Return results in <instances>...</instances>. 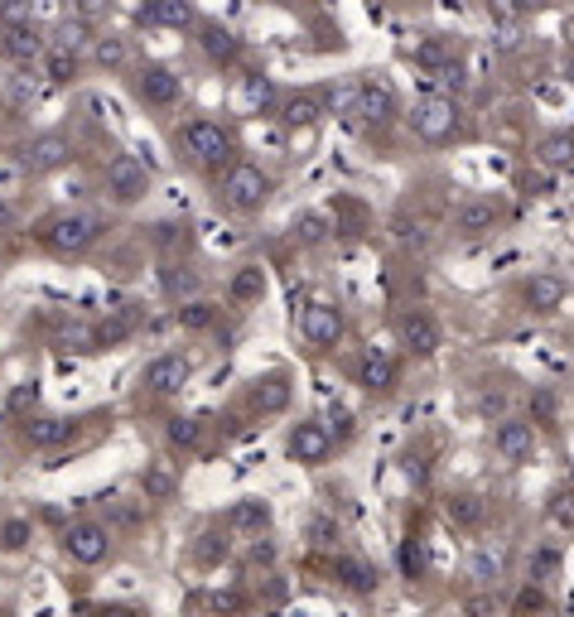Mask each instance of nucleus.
Returning a JSON list of instances; mask_svg holds the SVG:
<instances>
[{
  "label": "nucleus",
  "mask_w": 574,
  "mask_h": 617,
  "mask_svg": "<svg viewBox=\"0 0 574 617\" xmlns=\"http://www.w3.org/2000/svg\"><path fill=\"white\" fill-rule=\"evenodd\" d=\"M497 217H502V203L488 198V193H473V198H464V203L454 208V232H459V237H483V232L497 227Z\"/></svg>",
  "instance_id": "nucleus-15"
},
{
  "label": "nucleus",
  "mask_w": 574,
  "mask_h": 617,
  "mask_svg": "<svg viewBox=\"0 0 574 617\" xmlns=\"http://www.w3.org/2000/svg\"><path fill=\"white\" fill-rule=\"evenodd\" d=\"M275 102V87L271 78H261V73H251V78H242V107L251 111H266Z\"/></svg>",
  "instance_id": "nucleus-37"
},
{
  "label": "nucleus",
  "mask_w": 574,
  "mask_h": 617,
  "mask_svg": "<svg viewBox=\"0 0 574 617\" xmlns=\"http://www.w3.org/2000/svg\"><path fill=\"white\" fill-rule=\"evenodd\" d=\"M0 617H10V613H0Z\"/></svg>",
  "instance_id": "nucleus-54"
},
{
  "label": "nucleus",
  "mask_w": 574,
  "mask_h": 617,
  "mask_svg": "<svg viewBox=\"0 0 574 617\" xmlns=\"http://www.w3.org/2000/svg\"><path fill=\"white\" fill-rule=\"evenodd\" d=\"M357 386L372 391V396H386L396 386V357L386 348H362V357H357Z\"/></svg>",
  "instance_id": "nucleus-16"
},
{
  "label": "nucleus",
  "mask_w": 574,
  "mask_h": 617,
  "mask_svg": "<svg viewBox=\"0 0 574 617\" xmlns=\"http://www.w3.org/2000/svg\"><path fill=\"white\" fill-rule=\"evenodd\" d=\"M333 579H338V589H348V593H357V598H367V593H377V569L367 560H353V555H338L333 560Z\"/></svg>",
  "instance_id": "nucleus-19"
},
{
  "label": "nucleus",
  "mask_w": 574,
  "mask_h": 617,
  "mask_svg": "<svg viewBox=\"0 0 574 617\" xmlns=\"http://www.w3.org/2000/svg\"><path fill=\"white\" fill-rule=\"evenodd\" d=\"M34 237L44 251H54L63 261H73L82 251H92V242L102 237V222L92 213H49L39 227H34Z\"/></svg>",
  "instance_id": "nucleus-1"
},
{
  "label": "nucleus",
  "mask_w": 574,
  "mask_h": 617,
  "mask_svg": "<svg viewBox=\"0 0 574 617\" xmlns=\"http://www.w3.org/2000/svg\"><path fill=\"white\" fill-rule=\"evenodd\" d=\"M401 564H406V574H420V569H425V550L410 540L406 550H401Z\"/></svg>",
  "instance_id": "nucleus-47"
},
{
  "label": "nucleus",
  "mask_w": 574,
  "mask_h": 617,
  "mask_svg": "<svg viewBox=\"0 0 574 617\" xmlns=\"http://www.w3.org/2000/svg\"><path fill=\"white\" fill-rule=\"evenodd\" d=\"M536 444H541V439H536V425H531V420H502L497 434H492L497 458L512 463V468H517V463H531V458H536Z\"/></svg>",
  "instance_id": "nucleus-11"
},
{
  "label": "nucleus",
  "mask_w": 574,
  "mask_h": 617,
  "mask_svg": "<svg viewBox=\"0 0 574 617\" xmlns=\"http://www.w3.org/2000/svg\"><path fill=\"white\" fill-rule=\"evenodd\" d=\"M179 145L189 150L193 164H203V169H232V131L213 121V116H193L179 126Z\"/></svg>",
  "instance_id": "nucleus-3"
},
{
  "label": "nucleus",
  "mask_w": 574,
  "mask_h": 617,
  "mask_svg": "<svg viewBox=\"0 0 574 617\" xmlns=\"http://www.w3.org/2000/svg\"><path fill=\"white\" fill-rule=\"evenodd\" d=\"M58 545H63V555L73 564H102L111 560V531L102 526V521H68L63 526V536H58Z\"/></svg>",
  "instance_id": "nucleus-6"
},
{
  "label": "nucleus",
  "mask_w": 574,
  "mask_h": 617,
  "mask_svg": "<svg viewBox=\"0 0 574 617\" xmlns=\"http://www.w3.org/2000/svg\"><path fill=\"white\" fill-rule=\"evenodd\" d=\"M227 550H232V545H227V531H208V536H203V545H198V560L203 564H218V560H227Z\"/></svg>",
  "instance_id": "nucleus-43"
},
{
  "label": "nucleus",
  "mask_w": 574,
  "mask_h": 617,
  "mask_svg": "<svg viewBox=\"0 0 574 617\" xmlns=\"http://www.w3.org/2000/svg\"><path fill=\"white\" fill-rule=\"evenodd\" d=\"M464 613L468 617H497V613H492V598H488V593H473V598L464 603Z\"/></svg>",
  "instance_id": "nucleus-48"
},
{
  "label": "nucleus",
  "mask_w": 574,
  "mask_h": 617,
  "mask_svg": "<svg viewBox=\"0 0 574 617\" xmlns=\"http://www.w3.org/2000/svg\"><path fill=\"white\" fill-rule=\"evenodd\" d=\"M58 348L63 352H97V328H87V323H68L63 333H58Z\"/></svg>",
  "instance_id": "nucleus-36"
},
{
  "label": "nucleus",
  "mask_w": 574,
  "mask_h": 617,
  "mask_svg": "<svg viewBox=\"0 0 574 617\" xmlns=\"http://www.w3.org/2000/svg\"><path fill=\"white\" fill-rule=\"evenodd\" d=\"M169 444H174V449H198V444H203V425L174 415V420H169Z\"/></svg>",
  "instance_id": "nucleus-39"
},
{
  "label": "nucleus",
  "mask_w": 574,
  "mask_h": 617,
  "mask_svg": "<svg viewBox=\"0 0 574 617\" xmlns=\"http://www.w3.org/2000/svg\"><path fill=\"white\" fill-rule=\"evenodd\" d=\"M0 54L15 58L20 68H29V63L49 58V44H44L39 25H10V29H0Z\"/></svg>",
  "instance_id": "nucleus-17"
},
{
  "label": "nucleus",
  "mask_w": 574,
  "mask_h": 617,
  "mask_svg": "<svg viewBox=\"0 0 574 617\" xmlns=\"http://www.w3.org/2000/svg\"><path fill=\"white\" fill-rule=\"evenodd\" d=\"M444 516H449V526H459V531H478V526L488 521V507H483V497H473V492H454V497L444 502Z\"/></svg>",
  "instance_id": "nucleus-26"
},
{
  "label": "nucleus",
  "mask_w": 574,
  "mask_h": 617,
  "mask_svg": "<svg viewBox=\"0 0 574 617\" xmlns=\"http://www.w3.org/2000/svg\"><path fill=\"white\" fill-rule=\"evenodd\" d=\"M309 536H314V545H333V536H338V531H333L328 521H314V526H309Z\"/></svg>",
  "instance_id": "nucleus-50"
},
{
  "label": "nucleus",
  "mask_w": 574,
  "mask_h": 617,
  "mask_svg": "<svg viewBox=\"0 0 574 617\" xmlns=\"http://www.w3.org/2000/svg\"><path fill=\"white\" fill-rule=\"evenodd\" d=\"M136 323H140V314L131 309V304H126V309H116L107 323H97V343H102V348H111V343L131 338V333H136Z\"/></svg>",
  "instance_id": "nucleus-32"
},
{
  "label": "nucleus",
  "mask_w": 574,
  "mask_h": 617,
  "mask_svg": "<svg viewBox=\"0 0 574 617\" xmlns=\"http://www.w3.org/2000/svg\"><path fill=\"white\" fill-rule=\"evenodd\" d=\"M565 78L574 82V54H565Z\"/></svg>",
  "instance_id": "nucleus-53"
},
{
  "label": "nucleus",
  "mask_w": 574,
  "mask_h": 617,
  "mask_svg": "<svg viewBox=\"0 0 574 617\" xmlns=\"http://www.w3.org/2000/svg\"><path fill=\"white\" fill-rule=\"evenodd\" d=\"M198 49L208 54V63H213V68H232V63H237V54H242L237 34H232V29H222V25H213V20H203V25H198Z\"/></svg>",
  "instance_id": "nucleus-18"
},
{
  "label": "nucleus",
  "mask_w": 574,
  "mask_h": 617,
  "mask_svg": "<svg viewBox=\"0 0 574 617\" xmlns=\"http://www.w3.org/2000/svg\"><path fill=\"white\" fill-rule=\"evenodd\" d=\"M34 401H39V386H34V381H20V386L10 391V410H15V415H25Z\"/></svg>",
  "instance_id": "nucleus-46"
},
{
  "label": "nucleus",
  "mask_w": 574,
  "mask_h": 617,
  "mask_svg": "<svg viewBox=\"0 0 574 617\" xmlns=\"http://www.w3.org/2000/svg\"><path fill=\"white\" fill-rule=\"evenodd\" d=\"M502 550H492V545H483V550H473V560H468V579L478 584V589H492L497 579H502Z\"/></svg>",
  "instance_id": "nucleus-29"
},
{
  "label": "nucleus",
  "mask_w": 574,
  "mask_h": 617,
  "mask_svg": "<svg viewBox=\"0 0 574 617\" xmlns=\"http://www.w3.org/2000/svg\"><path fill=\"white\" fill-rule=\"evenodd\" d=\"M536 164H546L550 174H574V135L550 131L536 140Z\"/></svg>",
  "instance_id": "nucleus-21"
},
{
  "label": "nucleus",
  "mask_w": 574,
  "mask_h": 617,
  "mask_svg": "<svg viewBox=\"0 0 574 617\" xmlns=\"http://www.w3.org/2000/svg\"><path fill=\"white\" fill-rule=\"evenodd\" d=\"M73 434H78L73 420H63V415H39V420L25 425V444L29 449H58V444H68Z\"/></svg>",
  "instance_id": "nucleus-20"
},
{
  "label": "nucleus",
  "mask_w": 574,
  "mask_h": 617,
  "mask_svg": "<svg viewBox=\"0 0 574 617\" xmlns=\"http://www.w3.org/2000/svg\"><path fill=\"white\" fill-rule=\"evenodd\" d=\"M300 333L309 348H333V343L343 338V309H338V304H324V299L309 304L300 319Z\"/></svg>",
  "instance_id": "nucleus-13"
},
{
  "label": "nucleus",
  "mask_w": 574,
  "mask_h": 617,
  "mask_svg": "<svg viewBox=\"0 0 574 617\" xmlns=\"http://www.w3.org/2000/svg\"><path fill=\"white\" fill-rule=\"evenodd\" d=\"M92 58H97V68H126V39H116V34H97V44H92Z\"/></svg>",
  "instance_id": "nucleus-35"
},
{
  "label": "nucleus",
  "mask_w": 574,
  "mask_h": 617,
  "mask_svg": "<svg viewBox=\"0 0 574 617\" xmlns=\"http://www.w3.org/2000/svg\"><path fill=\"white\" fill-rule=\"evenodd\" d=\"M271 174L261 169V164H251V160H237L227 174H222V188H218V198H222V208L227 213H237V217H251V213H261L266 203H271Z\"/></svg>",
  "instance_id": "nucleus-2"
},
{
  "label": "nucleus",
  "mask_w": 574,
  "mask_h": 617,
  "mask_svg": "<svg viewBox=\"0 0 574 617\" xmlns=\"http://www.w3.org/2000/svg\"><path fill=\"white\" fill-rule=\"evenodd\" d=\"M140 487H145V497H150V502H169V497L179 492V478H174V468H169L164 458H155V463H145Z\"/></svg>",
  "instance_id": "nucleus-28"
},
{
  "label": "nucleus",
  "mask_w": 574,
  "mask_h": 617,
  "mask_svg": "<svg viewBox=\"0 0 574 617\" xmlns=\"http://www.w3.org/2000/svg\"><path fill=\"white\" fill-rule=\"evenodd\" d=\"M396 116V92L386 82H362V102H357V121H372V126H386Z\"/></svg>",
  "instance_id": "nucleus-22"
},
{
  "label": "nucleus",
  "mask_w": 574,
  "mask_h": 617,
  "mask_svg": "<svg viewBox=\"0 0 574 617\" xmlns=\"http://www.w3.org/2000/svg\"><path fill=\"white\" fill-rule=\"evenodd\" d=\"M285 405H290V381H285V376H256V381H251V410L280 415Z\"/></svg>",
  "instance_id": "nucleus-23"
},
{
  "label": "nucleus",
  "mask_w": 574,
  "mask_h": 617,
  "mask_svg": "<svg viewBox=\"0 0 574 617\" xmlns=\"http://www.w3.org/2000/svg\"><path fill=\"white\" fill-rule=\"evenodd\" d=\"M410 131L420 135L425 145H449L459 135V102L444 97V92H430L410 107Z\"/></svg>",
  "instance_id": "nucleus-4"
},
{
  "label": "nucleus",
  "mask_w": 574,
  "mask_h": 617,
  "mask_svg": "<svg viewBox=\"0 0 574 617\" xmlns=\"http://www.w3.org/2000/svg\"><path fill=\"white\" fill-rule=\"evenodd\" d=\"M227 299L232 304H261L266 299V270L261 266H237L232 270V285H227Z\"/></svg>",
  "instance_id": "nucleus-25"
},
{
  "label": "nucleus",
  "mask_w": 574,
  "mask_h": 617,
  "mask_svg": "<svg viewBox=\"0 0 574 617\" xmlns=\"http://www.w3.org/2000/svg\"><path fill=\"white\" fill-rule=\"evenodd\" d=\"M570 473H574V468H570Z\"/></svg>",
  "instance_id": "nucleus-55"
},
{
  "label": "nucleus",
  "mask_w": 574,
  "mask_h": 617,
  "mask_svg": "<svg viewBox=\"0 0 574 617\" xmlns=\"http://www.w3.org/2000/svg\"><path fill=\"white\" fill-rule=\"evenodd\" d=\"M92 44H97V34H92V29L82 25V20H63V25L54 29V44H49V49H58V54H73V58H78L82 49H92Z\"/></svg>",
  "instance_id": "nucleus-30"
},
{
  "label": "nucleus",
  "mask_w": 574,
  "mask_h": 617,
  "mask_svg": "<svg viewBox=\"0 0 574 617\" xmlns=\"http://www.w3.org/2000/svg\"><path fill=\"white\" fill-rule=\"evenodd\" d=\"M546 613V593L536 589V584H526L517 593V603H512V617H541Z\"/></svg>",
  "instance_id": "nucleus-40"
},
{
  "label": "nucleus",
  "mask_w": 574,
  "mask_h": 617,
  "mask_svg": "<svg viewBox=\"0 0 574 617\" xmlns=\"http://www.w3.org/2000/svg\"><path fill=\"white\" fill-rule=\"evenodd\" d=\"M246 560H251V564H275V545H271V540H256V545L246 550Z\"/></svg>",
  "instance_id": "nucleus-49"
},
{
  "label": "nucleus",
  "mask_w": 574,
  "mask_h": 617,
  "mask_svg": "<svg viewBox=\"0 0 574 617\" xmlns=\"http://www.w3.org/2000/svg\"><path fill=\"white\" fill-rule=\"evenodd\" d=\"M140 20L164 25V29H184V25H193V5H184V0H160V5L140 10Z\"/></svg>",
  "instance_id": "nucleus-31"
},
{
  "label": "nucleus",
  "mask_w": 574,
  "mask_h": 617,
  "mask_svg": "<svg viewBox=\"0 0 574 617\" xmlns=\"http://www.w3.org/2000/svg\"><path fill=\"white\" fill-rule=\"evenodd\" d=\"M550 521H555L560 531H574V487L550 497Z\"/></svg>",
  "instance_id": "nucleus-41"
},
{
  "label": "nucleus",
  "mask_w": 574,
  "mask_h": 617,
  "mask_svg": "<svg viewBox=\"0 0 574 617\" xmlns=\"http://www.w3.org/2000/svg\"><path fill=\"white\" fill-rule=\"evenodd\" d=\"M73 73H78V58L49 49V78H54V82H73Z\"/></svg>",
  "instance_id": "nucleus-45"
},
{
  "label": "nucleus",
  "mask_w": 574,
  "mask_h": 617,
  "mask_svg": "<svg viewBox=\"0 0 574 617\" xmlns=\"http://www.w3.org/2000/svg\"><path fill=\"white\" fill-rule=\"evenodd\" d=\"M102 188L111 193V203H140L150 193V169L136 155H111L102 169Z\"/></svg>",
  "instance_id": "nucleus-7"
},
{
  "label": "nucleus",
  "mask_w": 574,
  "mask_h": 617,
  "mask_svg": "<svg viewBox=\"0 0 574 617\" xmlns=\"http://www.w3.org/2000/svg\"><path fill=\"white\" fill-rule=\"evenodd\" d=\"M179 92H184V82H179V73L169 63H140L131 73V97L150 111H174L179 107Z\"/></svg>",
  "instance_id": "nucleus-5"
},
{
  "label": "nucleus",
  "mask_w": 574,
  "mask_h": 617,
  "mask_svg": "<svg viewBox=\"0 0 574 617\" xmlns=\"http://www.w3.org/2000/svg\"><path fill=\"white\" fill-rule=\"evenodd\" d=\"M266 526H271V502H261V497H242L227 516V531H246V536H261Z\"/></svg>",
  "instance_id": "nucleus-24"
},
{
  "label": "nucleus",
  "mask_w": 574,
  "mask_h": 617,
  "mask_svg": "<svg viewBox=\"0 0 574 617\" xmlns=\"http://www.w3.org/2000/svg\"><path fill=\"white\" fill-rule=\"evenodd\" d=\"M193 376V357L184 352H160L145 372H140V386L145 391H155V396H174V391H184Z\"/></svg>",
  "instance_id": "nucleus-9"
},
{
  "label": "nucleus",
  "mask_w": 574,
  "mask_h": 617,
  "mask_svg": "<svg viewBox=\"0 0 574 617\" xmlns=\"http://www.w3.org/2000/svg\"><path fill=\"white\" fill-rule=\"evenodd\" d=\"M319 116H324V102H319L314 92H295V97L280 102V121H285V126H304V131H309Z\"/></svg>",
  "instance_id": "nucleus-27"
},
{
  "label": "nucleus",
  "mask_w": 574,
  "mask_h": 617,
  "mask_svg": "<svg viewBox=\"0 0 574 617\" xmlns=\"http://www.w3.org/2000/svg\"><path fill=\"white\" fill-rule=\"evenodd\" d=\"M521 299H526L531 314H555V309L570 299V285H565V275H555V270H536V275L521 285Z\"/></svg>",
  "instance_id": "nucleus-14"
},
{
  "label": "nucleus",
  "mask_w": 574,
  "mask_h": 617,
  "mask_svg": "<svg viewBox=\"0 0 574 617\" xmlns=\"http://www.w3.org/2000/svg\"><path fill=\"white\" fill-rule=\"evenodd\" d=\"M290 232H295V242L300 246H319V242H328V217L324 213H300L295 222H290Z\"/></svg>",
  "instance_id": "nucleus-34"
},
{
  "label": "nucleus",
  "mask_w": 574,
  "mask_h": 617,
  "mask_svg": "<svg viewBox=\"0 0 574 617\" xmlns=\"http://www.w3.org/2000/svg\"><path fill=\"white\" fill-rule=\"evenodd\" d=\"M73 160V140L58 131H44V135H29L20 145V169L25 174H54L63 164Z\"/></svg>",
  "instance_id": "nucleus-8"
},
{
  "label": "nucleus",
  "mask_w": 574,
  "mask_h": 617,
  "mask_svg": "<svg viewBox=\"0 0 574 617\" xmlns=\"http://www.w3.org/2000/svg\"><path fill=\"white\" fill-rule=\"evenodd\" d=\"M396 338H401V348L410 357H435L439 352V323L425 314V309H406L401 319H396Z\"/></svg>",
  "instance_id": "nucleus-12"
},
{
  "label": "nucleus",
  "mask_w": 574,
  "mask_h": 617,
  "mask_svg": "<svg viewBox=\"0 0 574 617\" xmlns=\"http://www.w3.org/2000/svg\"><path fill=\"white\" fill-rule=\"evenodd\" d=\"M15 217H20V208H15V203L0 193V232H5V227H15Z\"/></svg>",
  "instance_id": "nucleus-51"
},
{
  "label": "nucleus",
  "mask_w": 574,
  "mask_h": 617,
  "mask_svg": "<svg viewBox=\"0 0 574 617\" xmlns=\"http://www.w3.org/2000/svg\"><path fill=\"white\" fill-rule=\"evenodd\" d=\"M179 328H189V333H203V328H213L218 323V304H208V299H193V304H179Z\"/></svg>",
  "instance_id": "nucleus-33"
},
{
  "label": "nucleus",
  "mask_w": 574,
  "mask_h": 617,
  "mask_svg": "<svg viewBox=\"0 0 574 617\" xmlns=\"http://www.w3.org/2000/svg\"><path fill=\"white\" fill-rule=\"evenodd\" d=\"M29 536H34V531H29L25 516H10V521L0 526V555H20L29 545Z\"/></svg>",
  "instance_id": "nucleus-38"
},
{
  "label": "nucleus",
  "mask_w": 574,
  "mask_h": 617,
  "mask_svg": "<svg viewBox=\"0 0 574 617\" xmlns=\"http://www.w3.org/2000/svg\"><path fill=\"white\" fill-rule=\"evenodd\" d=\"M555 555H550V550H541V555H536V574H531V579H541V574H555Z\"/></svg>",
  "instance_id": "nucleus-52"
},
{
  "label": "nucleus",
  "mask_w": 574,
  "mask_h": 617,
  "mask_svg": "<svg viewBox=\"0 0 574 617\" xmlns=\"http://www.w3.org/2000/svg\"><path fill=\"white\" fill-rule=\"evenodd\" d=\"M285 454L295 458V463H304V468H319V463H328V454H333V434H328L319 420H300L295 430L285 434Z\"/></svg>",
  "instance_id": "nucleus-10"
},
{
  "label": "nucleus",
  "mask_w": 574,
  "mask_h": 617,
  "mask_svg": "<svg viewBox=\"0 0 574 617\" xmlns=\"http://www.w3.org/2000/svg\"><path fill=\"white\" fill-rule=\"evenodd\" d=\"M34 97H39V82L29 78V73H15L10 78V102L15 107H34Z\"/></svg>",
  "instance_id": "nucleus-42"
},
{
  "label": "nucleus",
  "mask_w": 574,
  "mask_h": 617,
  "mask_svg": "<svg viewBox=\"0 0 574 617\" xmlns=\"http://www.w3.org/2000/svg\"><path fill=\"white\" fill-rule=\"evenodd\" d=\"M208 608H213V613H222V617H237L246 608V598L237 589H227V593L218 589V593H208Z\"/></svg>",
  "instance_id": "nucleus-44"
}]
</instances>
